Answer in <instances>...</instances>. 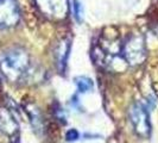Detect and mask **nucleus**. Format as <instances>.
<instances>
[{
  "label": "nucleus",
  "mask_w": 158,
  "mask_h": 143,
  "mask_svg": "<svg viewBox=\"0 0 158 143\" xmlns=\"http://www.w3.org/2000/svg\"><path fill=\"white\" fill-rule=\"evenodd\" d=\"M75 84H76V87L81 93H87L89 91H92L94 87L93 80L88 76H76Z\"/></svg>",
  "instance_id": "nucleus-8"
},
{
  "label": "nucleus",
  "mask_w": 158,
  "mask_h": 143,
  "mask_svg": "<svg viewBox=\"0 0 158 143\" xmlns=\"http://www.w3.org/2000/svg\"><path fill=\"white\" fill-rule=\"evenodd\" d=\"M128 118L137 136L149 138L151 135L150 113L143 103H135L128 110Z\"/></svg>",
  "instance_id": "nucleus-3"
},
{
  "label": "nucleus",
  "mask_w": 158,
  "mask_h": 143,
  "mask_svg": "<svg viewBox=\"0 0 158 143\" xmlns=\"http://www.w3.org/2000/svg\"><path fill=\"white\" fill-rule=\"evenodd\" d=\"M65 138H67V141H69V142H75V141H77L80 138L79 131H77L76 129H70V130H68L67 134H65Z\"/></svg>",
  "instance_id": "nucleus-9"
},
{
  "label": "nucleus",
  "mask_w": 158,
  "mask_h": 143,
  "mask_svg": "<svg viewBox=\"0 0 158 143\" xmlns=\"http://www.w3.org/2000/svg\"><path fill=\"white\" fill-rule=\"evenodd\" d=\"M70 48L71 43L70 40H68V38H63L56 48V61H57L58 71L61 73H63L65 71L68 57H69V54H70Z\"/></svg>",
  "instance_id": "nucleus-7"
},
{
  "label": "nucleus",
  "mask_w": 158,
  "mask_h": 143,
  "mask_svg": "<svg viewBox=\"0 0 158 143\" xmlns=\"http://www.w3.org/2000/svg\"><path fill=\"white\" fill-rule=\"evenodd\" d=\"M121 54L128 66H139L146 60V43L142 33H131L123 42Z\"/></svg>",
  "instance_id": "nucleus-2"
},
{
  "label": "nucleus",
  "mask_w": 158,
  "mask_h": 143,
  "mask_svg": "<svg viewBox=\"0 0 158 143\" xmlns=\"http://www.w3.org/2000/svg\"><path fill=\"white\" fill-rule=\"evenodd\" d=\"M0 72L13 84L35 80L37 74L32 67L29 53L19 47L10 48L0 55Z\"/></svg>",
  "instance_id": "nucleus-1"
},
{
  "label": "nucleus",
  "mask_w": 158,
  "mask_h": 143,
  "mask_svg": "<svg viewBox=\"0 0 158 143\" xmlns=\"http://www.w3.org/2000/svg\"><path fill=\"white\" fill-rule=\"evenodd\" d=\"M18 129H19V125L12 110H10L7 107H1L0 109V134L7 136L10 138H13L18 134Z\"/></svg>",
  "instance_id": "nucleus-6"
},
{
  "label": "nucleus",
  "mask_w": 158,
  "mask_h": 143,
  "mask_svg": "<svg viewBox=\"0 0 158 143\" xmlns=\"http://www.w3.org/2000/svg\"><path fill=\"white\" fill-rule=\"evenodd\" d=\"M74 7H75V13H76L75 16H76V18H77V19H80V15H81V13H80V11H79L80 4L76 1V0H75V5H74Z\"/></svg>",
  "instance_id": "nucleus-10"
},
{
  "label": "nucleus",
  "mask_w": 158,
  "mask_h": 143,
  "mask_svg": "<svg viewBox=\"0 0 158 143\" xmlns=\"http://www.w3.org/2000/svg\"><path fill=\"white\" fill-rule=\"evenodd\" d=\"M20 20V10L16 0H0V29L16 26Z\"/></svg>",
  "instance_id": "nucleus-5"
},
{
  "label": "nucleus",
  "mask_w": 158,
  "mask_h": 143,
  "mask_svg": "<svg viewBox=\"0 0 158 143\" xmlns=\"http://www.w3.org/2000/svg\"><path fill=\"white\" fill-rule=\"evenodd\" d=\"M37 7L44 16L52 20H61L68 16V0H35Z\"/></svg>",
  "instance_id": "nucleus-4"
}]
</instances>
